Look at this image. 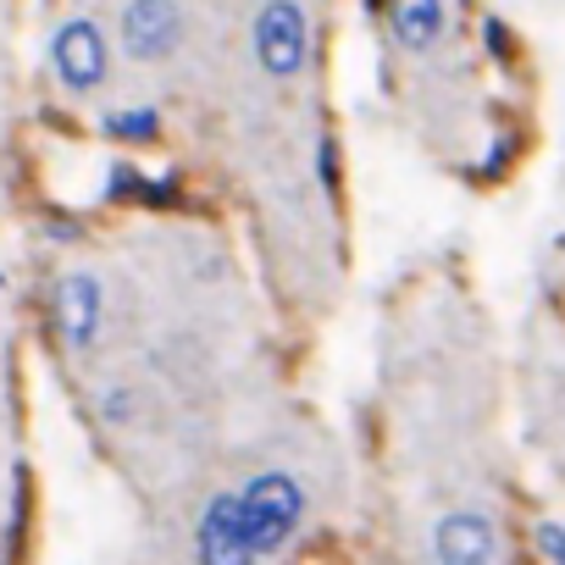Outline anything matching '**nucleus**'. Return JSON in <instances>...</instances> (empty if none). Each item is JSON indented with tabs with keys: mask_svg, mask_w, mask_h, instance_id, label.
Returning a JSON list of instances; mask_svg holds the SVG:
<instances>
[{
	"mask_svg": "<svg viewBox=\"0 0 565 565\" xmlns=\"http://www.w3.org/2000/svg\"><path fill=\"white\" fill-rule=\"evenodd\" d=\"M100 411H106V422L117 427V422H128V416H134V394H128V388H111Z\"/></svg>",
	"mask_w": 565,
	"mask_h": 565,
	"instance_id": "11",
	"label": "nucleus"
},
{
	"mask_svg": "<svg viewBox=\"0 0 565 565\" xmlns=\"http://www.w3.org/2000/svg\"><path fill=\"white\" fill-rule=\"evenodd\" d=\"M433 554H438L444 565H482V559L499 554V532H493L488 515L455 510V515H444V521L433 526Z\"/></svg>",
	"mask_w": 565,
	"mask_h": 565,
	"instance_id": "6",
	"label": "nucleus"
},
{
	"mask_svg": "<svg viewBox=\"0 0 565 565\" xmlns=\"http://www.w3.org/2000/svg\"><path fill=\"white\" fill-rule=\"evenodd\" d=\"M366 7H383V0H366Z\"/></svg>",
	"mask_w": 565,
	"mask_h": 565,
	"instance_id": "15",
	"label": "nucleus"
},
{
	"mask_svg": "<svg viewBox=\"0 0 565 565\" xmlns=\"http://www.w3.org/2000/svg\"><path fill=\"white\" fill-rule=\"evenodd\" d=\"M139 189H145L139 167H134V161H111V172H106V194H111V200H139Z\"/></svg>",
	"mask_w": 565,
	"mask_h": 565,
	"instance_id": "10",
	"label": "nucleus"
},
{
	"mask_svg": "<svg viewBox=\"0 0 565 565\" xmlns=\"http://www.w3.org/2000/svg\"><path fill=\"white\" fill-rule=\"evenodd\" d=\"M0 282H7V271H0Z\"/></svg>",
	"mask_w": 565,
	"mask_h": 565,
	"instance_id": "16",
	"label": "nucleus"
},
{
	"mask_svg": "<svg viewBox=\"0 0 565 565\" xmlns=\"http://www.w3.org/2000/svg\"><path fill=\"white\" fill-rule=\"evenodd\" d=\"M388 7V23H394V40L399 51H433L438 34H444V0H383Z\"/></svg>",
	"mask_w": 565,
	"mask_h": 565,
	"instance_id": "8",
	"label": "nucleus"
},
{
	"mask_svg": "<svg viewBox=\"0 0 565 565\" xmlns=\"http://www.w3.org/2000/svg\"><path fill=\"white\" fill-rule=\"evenodd\" d=\"M322 183H328V189L339 183V172H333V139H322Z\"/></svg>",
	"mask_w": 565,
	"mask_h": 565,
	"instance_id": "13",
	"label": "nucleus"
},
{
	"mask_svg": "<svg viewBox=\"0 0 565 565\" xmlns=\"http://www.w3.org/2000/svg\"><path fill=\"white\" fill-rule=\"evenodd\" d=\"M100 282L89 271H67L56 282V333L67 350H89L95 333H100Z\"/></svg>",
	"mask_w": 565,
	"mask_h": 565,
	"instance_id": "5",
	"label": "nucleus"
},
{
	"mask_svg": "<svg viewBox=\"0 0 565 565\" xmlns=\"http://www.w3.org/2000/svg\"><path fill=\"white\" fill-rule=\"evenodd\" d=\"M306 521V488L289 471H260L244 493H238V543L244 559L277 554Z\"/></svg>",
	"mask_w": 565,
	"mask_h": 565,
	"instance_id": "1",
	"label": "nucleus"
},
{
	"mask_svg": "<svg viewBox=\"0 0 565 565\" xmlns=\"http://www.w3.org/2000/svg\"><path fill=\"white\" fill-rule=\"evenodd\" d=\"M537 548H543V559H565V532L554 521H543L537 526Z\"/></svg>",
	"mask_w": 565,
	"mask_h": 565,
	"instance_id": "12",
	"label": "nucleus"
},
{
	"mask_svg": "<svg viewBox=\"0 0 565 565\" xmlns=\"http://www.w3.org/2000/svg\"><path fill=\"white\" fill-rule=\"evenodd\" d=\"M51 67L73 95H89L106 84V34L89 18H73L51 34Z\"/></svg>",
	"mask_w": 565,
	"mask_h": 565,
	"instance_id": "3",
	"label": "nucleus"
},
{
	"mask_svg": "<svg viewBox=\"0 0 565 565\" xmlns=\"http://www.w3.org/2000/svg\"><path fill=\"white\" fill-rule=\"evenodd\" d=\"M488 45H493V56H504V51H510V40H504V23H488Z\"/></svg>",
	"mask_w": 565,
	"mask_h": 565,
	"instance_id": "14",
	"label": "nucleus"
},
{
	"mask_svg": "<svg viewBox=\"0 0 565 565\" xmlns=\"http://www.w3.org/2000/svg\"><path fill=\"white\" fill-rule=\"evenodd\" d=\"M255 62L266 78H300L311 62V23L300 0H266L255 18Z\"/></svg>",
	"mask_w": 565,
	"mask_h": 565,
	"instance_id": "2",
	"label": "nucleus"
},
{
	"mask_svg": "<svg viewBox=\"0 0 565 565\" xmlns=\"http://www.w3.org/2000/svg\"><path fill=\"white\" fill-rule=\"evenodd\" d=\"M106 134L122 139V145H150V139L161 134V117H156L150 106H139V111H111V117H106Z\"/></svg>",
	"mask_w": 565,
	"mask_h": 565,
	"instance_id": "9",
	"label": "nucleus"
},
{
	"mask_svg": "<svg viewBox=\"0 0 565 565\" xmlns=\"http://www.w3.org/2000/svg\"><path fill=\"white\" fill-rule=\"evenodd\" d=\"M183 40L178 0H128L122 7V51L134 62H167Z\"/></svg>",
	"mask_w": 565,
	"mask_h": 565,
	"instance_id": "4",
	"label": "nucleus"
},
{
	"mask_svg": "<svg viewBox=\"0 0 565 565\" xmlns=\"http://www.w3.org/2000/svg\"><path fill=\"white\" fill-rule=\"evenodd\" d=\"M194 548L200 559L211 565H238L244 559V543H238V493H216L194 526Z\"/></svg>",
	"mask_w": 565,
	"mask_h": 565,
	"instance_id": "7",
	"label": "nucleus"
}]
</instances>
